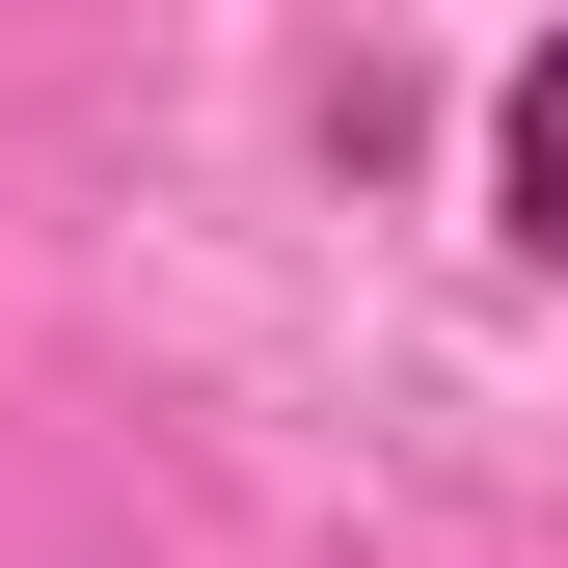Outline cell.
<instances>
[{
    "instance_id": "1",
    "label": "cell",
    "mask_w": 568,
    "mask_h": 568,
    "mask_svg": "<svg viewBox=\"0 0 568 568\" xmlns=\"http://www.w3.org/2000/svg\"><path fill=\"white\" fill-rule=\"evenodd\" d=\"M515 244H568V54L515 82Z\"/></svg>"
}]
</instances>
